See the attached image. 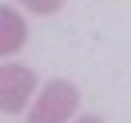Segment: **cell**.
I'll use <instances>...</instances> for the list:
<instances>
[{"mask_svg":"<svg viewBox=\"0 0 131 123\" xmlns=\"http://www.w3.org/2000/svg\"><path fill=\"white\" fill-rule=\"evenodd\" d=\"M75 107H80V91H75V83L52 80L48 87L40 91V99L32 103L28 123H68V119L75 115Z\"/></svg>","mask_w":131,"mask_h":123,"instance_id":"6da1fadb","label":"cell"},{"mask_svg":"<svg viewBox=\"0 0 131 123\" xmlns=\"http://www.w3.org/2000/svg\"><path fill=\"white\" fill-rule=\"evenodd\" d=\"M36 91V72L20 64H0V111H20Z\"/></svg>","mask_w":131,"mask_h":123,"instance_id":"7a4b0ae2","label":"cell"},{"mask_svg":"<svg viewBox=\"0 0 131 123\" xmlns=\"http://www.w3.org/2000/svg\"><path fill=\"white\" fill-rule=\"evenodd\" d=\"M24 44H28V24L20 20L16 8L0 4V56H12V52H20Z\"/></svg>","mask_w":131,"mask_h":123,"instance_id":"3957f363","label":"cell"},{"mask_svg":"<svg viewBox=\"0 0 131 123\" xmlns=\"http://www.w3.org/2000/svg\"><path fill=\"white\" fill-rule=\"evenodd\" d=\"M20 4H24V8H32V12H44V16H48V12H56L60 4H64V0H20Z\"/></svg>","mask_w":131,"mask_h":123,"instance_id":"277c9868","label":"cell"},{"mask_svg":"<svg viewBox=\"0 0 131 123\" xmlns=\"http://www.w3.org/2000/svg\"><path fill=\"white\" fill-rule=\"evenodd\" d=\"M75 123H103L99 115H83V119H75Z\"/></svg>","mask_w":131,"mask_h":123,"instance_id":"5b68a950","label":"cell"}]
</instances>
